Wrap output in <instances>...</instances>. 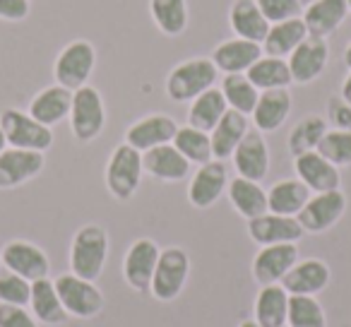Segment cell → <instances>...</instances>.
Masks as SVG:
<instances>
[{"mask_svg":"<svg viewBox=\"0 0 351 327\" xmlns=\"http://www.w3.org/2000/svg\"><path fill=\"white\" fill-rule=\"evenodd\" d=\"M217 80L219 70L215 60L210 56H195L171 68V73L166 75V94L176 104H191L207 89L217 87Z\"/></svg>","mask_w":351,"mask_h":327,"instance_id":"obj_1","label":"cell"},{"mask_svg":"<svg viewBox=\"0 0 351 327\" xmlns=\"http://www.w3.org/2000/svg\"><path fill=\"white\" fill-rule=\"evenodd\" d=\"M108 260V231L99 224H84L70 243V272L87 282L101 277Z\"/></svg>","mask_w":351,"mask_h":327,"instance_id":"obj_2","label":"cell"},{"mask_svg":"<svg viewBox=\"0 0 351 327\" xmlns=\"http://www.w3.org/2000/svg\"><path fill=\"white\" fill-rule=\"evenodd\" d=\"M142 176H145V167H142V152L130 147L128 142L118 145L111 152L106 161V171H104V181H106V191L111 197L125 202L140 191Z\"/></svg>","mask_w":351,"mask_h":327,"instance_id":"obj_3","label":"cell"},{"mask_svg":"<svg viewBox=\"0 0 351 327\" xmlns=\"http://www.w3.org/2000/svg\"><path fill=\"white\" fill-rule=\"evenodd\" d=\"M99 53L94 49L92 41L87 39H73L60 49V53L56 56L53 63V80L60 87L75 89L89 84V77L94 75V68H97Z\"/></svg>","mask_w":351,"mask_h":327,"instance_id":"obj_4","label":"cell"},{"mask_svg":"<svg viewBox=\"0 0 351 327\" xmlns=\"http://www.w3.org/2000/svg\"><path fill=\"white\" fill-rule=\"evenodd\" d=\"M70 130L77 142H94L106 128V104L97 87L84 84L73 92Z\"/></svg>","mask_w":351,"mask_h":327,"instance_id":"obj_5","label":"cell"},{"mask_svg":"<svg viewBox=\"0 0 351 327\" xmlns=\"http://www.w3.org/2000/svg\"><path fill=\"white\" fill-rule=\"evenodd\" d=\"M0 130L5 135L8 147H15V149H32L46 154L53 147V130L20 108H5L0 113Z\"/></svg>","mask_w":351,"mask_h":327,"instance_id":"obj_6","label":"cell"},{"mask_svg":"<svg viewBox=\"0 0 351 327\" xmlns=\"http://www.w3.org/2000/svg\"><path fill=\"white\" fill-rule=\"evenodd\" d=\"M188 274H191V258L183 248L171 245L159 253V263L154 269V279H152V296L161 303H171L181 296L186 289Z\"/></svg>","mask_w":351,"mask_h":327,"instance_id":"obj_7","label":"cell"},{"mask_svg":"<svg viewBox=\"0 0 351 327\" xmlns=\"http://www.w3.org/2000/svg\"><path fill=\"white\" fill-rule=\"evenodd\" d=\"M53 282L56 291L60 296V303H63L68 315L80 317V320H89V317L99 315L104 311V293L99 291V287L94 282L75 277L73 272L60 274Z\"/></svg>","mask_w":351,"mask_h":327,"instance_id":"obj_8","label":"cell"},{"mask_svg":"<svg viewBox=\"0 0 351 327\" xmlns=\"http://www.w3.org/2000/svg\"><path fill=\"white\" fill-rule=\"evenodd\" d=\"M344 212H346V195L339 188V191L313 193L311 200L298 212L296 219L306 234H325V231H330L344 217Z\"/></svg>","mask_w":351,"mask_h":327,"instance_id":"obj_9","label":"cell"},{"mask_svg":"<svg viewBox=\"0 0 351 327\" xmlns=\"http://www.w3.org/2000/svg\"><path fill=\"white\" fill-rule=\"evenodd\" d=\"M226 188H229V169L224 161L212 159L197 167L195 176L188 183V202L195 210H210L215 202H219Z\"/></svg>","mask_w":351,"mask_h":327,"instance_id":"obj_10","label":"cell"},{"mask_svg":"<svg viewBox=\"0 0 351 327\" xmlns=\"http://www.w3.org/2000/svg\"><path fill=\"white\" fill-rule=\"evenodd\" d=\"M46 169V156L41 152L8 147L0 154V191H15L34 181Z\"/></svg>","mask_w":351,"mask_h":327,"instance_id":"obj_11","label":"cell"},{"mask_svg":"<svg viewBox=\"0 0 351 327\" xmlns=\"http://www.w3.org/2000/svg\"><path fill=\"white\" fill-rule=\"evenodd\" d=\"M161 248L152 239H137L123 258V277L135 291H149Z\"/></svg>","mask_w":351,"mask_h":327,"instance_id":"obj_12","label":"cell"},{"mask_svg":"<svg viewBox=\"0 0 351 327\" xmlns=\"http://www.w3.org/2000/svg\"><path fill=\"white\" fill-rule=\"evenodd\" d=\"M298 263V245L296 243H279L263 245L253 258V279L260 287L282 284L289 269Z\"/></svg>","mask_w":351,"mask_h":327,"instance_id":"obj_13","label":"cell"},{"mask_svg":"<svg viewBox=\"0 0 351 327\" xmlns=\"http://www.w3.org/2000/svg\"><path fill=\"white\" fill-rule=\"evenodd\" d=\"M289 68H291V80L296 84H311L325 73L327 63H330V44L325 39H315L308 36L306 41L293 49L289 56Z\"/></svg>","mask_w":351,"mask_h":327,"instance_id":"obj_14","label":"cell"},{"mask_svg":"<svg viewBox=\"0 0 351 327\" xmlns=\"http://www.w3.org/2000/svg\"><path fill=\"white\" fill-rule=\"evenodd\" d=\"M0 260H3V267L17 272L27 282H36V279L49 277V269H51L49 255L36 243H29V241H10L3 248V253H0Z\"/></svg>","mask_w":351,"mask_h":327,"instance_id":"obj_15","label":"cell"},{"mask_svg":"<svg viewBox=\"0 0 351 327\" xmlns=\"http://www.w3.org/2000/svg\"><path fill=\"white\" fill-rule=\"evenodd\" d=\"M234 167L241 178L263 183L269 173V147L260 130H248L234 152Z\"/></svg>","mask_w":351,"mask_h":327,"instance_id":"obj_16","label":"cell"},{"mask_svg":"<svg viewBox=\"0 0 351 327\" xmlns=\"http://www.w3.org/2000/svg\"><path fill=\"white\" fill-rule=\"evenodd\" d=\"M178 123L166 113H149V116L135 121L125 130V142L137 152L154 149L159 145H171L178 132Z\"/></svg>","mask_w":351,"mask_h":327,"instance_id":"obj_17","label":"cell"},{"mask_svg":"<svg viewBox=\"0 0 351 327\" xmlns=\"http://www.w3.org/2000/svg\"><path fill=\"white\" fill-rule=\"evenodd\" d=\"M248 236L258 245H279V243H298L306 236L303 226L298 224L296 217L267 215L255 217L248 221Z\"/></svg>","mask_w":351,"mask_h":327,"instance_id":"obj_18","label":"cell"},{"mask_svg":"<svg viewBox=\"0 0 351 327\" xmlns=\"http://www.w3.org/2000/svg\"><path fill=\"white\" fill-rule=\"evenodd\" d=\"M142 167H145L147 176L156 178V181L178 183L191 176L193 164L171 142V145H159L154 149L142 152Z\"/></svg>","mask_w":351,"mask_h":327,"instance_id":"obj_19","label":"cell"},{"mask_svg":"<svg viewBox=\"0 0 351 327\" xmlns=\"http://www.w3.org/2000/svg\"><path fill=\"white\" fill-rule=\"evenodd\" d=\"M293 169H296V178H301L311 188V193H327L341 188L339 169L332 161H327L317 149L293 156Z\"/></svg>","mask_w":351,"mask_h":327,"instance_id":"obj_20","label":"cell"},{"mask_svg":"<svg viewBox=\"0 0 351 327\" xmlns=\"http://www.w3.org/2000/svg\"><path fill=\"white\" fill-rule=\"evenodd\" d=\"M349 12L351 10L346 5V0H315V3L303 8L301 20L308 29V36L327 41L344 25Z\"/></svg>","mask_w":351,"mask_h":327,"instance_id":"obj_21","label":"cell"},{"mask_svg":"<svg viewBox=\"0 0 351 327\" xmlns=\"http://www.w3.org/2000/svg\"><path fill=\"white\" fill-rule=\"evenodd\" d=\"M332 279V272L327 263L317 258L298 260L289 274L282 279V287L289 291V296H315V293L325 291L327 284Z\"/></svg>","mask_w":351,"mask_h":327,"instance_id":"obj_22","label":"cell"},{"mask_svg":"<svg viewBox=\"0 0 351 327\" xmlns=\"http://www.w3.org/2000/svg\"><path fill=\"white\" fill-rule=\"evenodd\" d=\"M263 46L255 44V41H245V39H226L219 46H215L210 58L215 60L217 70L224 75H245L253 68L255 60L263 58Z\"/></svg>","mask_w":351,"mask_h":327,"instance_id":"obj_23","label":"cell"},{"mask_svg":"<svg viewBox=\"0 0 351 327\" xmlns=\"http://www.w3.org/2000/svg\"><path fill=\"white\" fill-rule=\"evenodd\" d=\"M293 108V97L289 89H265L260 92V99L253 108V125L255 130L274 132L287 123V118L291 116Z\"/></svg>","mask_w":351,"mask_h":327,"instance_id":"obj_24","label":"cell"},{"mask_svg":"<svg viewBox=\"0 0 351 327\" xmlns=\"http://www.w3.org/2000/svg\"><path fill=\"white\" fill-rule=\"evenodd\" d=\"M70 108H73V92L60 87V84H51V87L41 89L39 94H34L27 113L39 123H44L46 128H53L60 121L70 118Z\"/></svg>","mask_w":351,"mask_h":327,"instance_id":"obj_25","label":"cell"},{"mask_svg":"<svg viewBox=\"0 0 351 327\" xmlns=\"http://www.w3.org/2000/svg\"><path fill=\"white\" fill-rule=\"evenodd\" d=\"M229 27L234 36L263 44L269 32V22L255 0H234L229 8Z\"/></svg>","mask_w":351,"mask_h":327,"instance_id":"obj_26","label":"cell"},{"mask_svg":"<svg viewBox=\"0 0 351 327\" xmlns=\"http://www.w3.org/2000/svg\"><path fill=\"white\" fill-rule=\"evenodd\" d=\"M248 130H250L248 116H243V113L229 108V111L224 113V118L215 125V130L210 132L212 154H215V159H219V161L231 159L234 152H236V147L241 145V140H243Z\"/></svg>","mask_w":351,"mask_h":327,"instance_id":"obj_27","label":"cell"},{"mask_svg":"<svg viewBox=\"0 0 351 327\" xmlns=\"http://www.w3.org/2000/svg\"><path fill=\"white\" fill-rule=\"evenodd\" d=\"M229 202L245 221L255 219V217L267 215V191L260 186L258 181H248V178L236 176L234 181H229L226 188Z\"/></svg>","mask_w":351,"mask_h":327,"instance_id":"obj_28","label":"cell"},{"mask_svg":"<svg viewBox=\"0 0 351 327\" xmlns=\"http://www.w3.org/2000/svg\"><path fill=\"white\" fill-rule=\"evenodd\" d=\"M311 195V188L301 178H284V181H277L267 191V210L272 215L298 217V212L306 207Z\"/></svg>","mask_w":351,"mask_h":327,"instance_id":"obj_29","label":"cell"},{"mask_svg":"<svg viewBox=\"0 0 351 327\" xmlns=\"http://www.w3.org/2000/svg\"><path fill=\"white\" fill-rule=\"evenodd\" d=\"M29 308H32V315L39 322H44V325L56 327L68 320V313H65L58 291H56V282H51L49 277L32 282Z\"/></svg>","mask_w":351,"mask_h":327,"instance_id":"obj_30","label":"cell"},{"mask_svg":"<svg viewBox=\"0 0 351 327\" xmlns=\"http://www.w3.org/2000/svg\"><path fill=\"white\" fill-rule=\"evenodd\" d=\"M308 39V29L303 25L301 17H293L287 22H277V25H269V32L265 36L263 53L265 56H274V58H289L293 53L301 41Z\"/></svg>","mask_w":351,"mask_h":327,"instance_id":"obj_31","label":"cell"},{"mask_svg":"<svg viewBox=\"0 0 351 327\" xmlns=\"http://www.w3.org/2000/svg\"><path fill=\"white\" fill-rule=\"evenodd\" d=\"M289 291L282 284L263 287L255 301V322L260 327H287Z\"/></svg>","mask_w":351,"mask_h":327,"instance_id":"obj_32","label":"cell"},{"mask_svg":"<svg viewBox=\"0 0 351 327\" xmlns=\"http://www.w3.org/2000/svg\"><path fill=\"white\" fill-rule=\"evenodd\" d=\"M226 111H229V104H226L221 89L212 87L191 101V108H188V125L197 128V130H202V132H212L217 123L224 118Z\"/></svg>","mask_w":351,"mask_h":327,"instance_id":"obj_33","label":"cell"},{"mask_svg":"<svg viewBox=\"0 0 351 327\" xmlns=\"http://www.w3.org/2000/svg\"><path fill=\"white\" fill-rule=\"evenodd\" d=\"M149 15L161 34L176 39L188 29V0H149Z\"/></svg>","mask_w":351,"mask_h":327,"instance_id":"obj_34","label":"cell"},{"mask_svg":"<svg viewBox=\"0 0 351 327\" xmlns=\"http://www.w3.org/2000/svg\"><path fill=\"white\" fill-rule=\"evenodd\" d=\"M330 130V123H327L325 116H317V113H311V116H303L296 125L289 132L287 147L291 152V156H301L306 152H315L317 145L322 142V137Z\"/></svg>","mask_w":351,"mask_h":327,"instance_id":"obj_35","label":"cell"},{"mask_svg":"<svg viewBox=\"0 0 351 327\" xmlns=\"http://www.w3.org/2000/svg\"><path fill=\"white\" fill-rule=\"evenodd\" d=\"M245 75L260 92H265V89H289L293 82L289 60L274 58V56H263L260 60H255L253 68Z\"/></svg>","mask_w":351,"mask_h":327,"instance_id":"obj_36","label":"cell"},{"mask_svg":"<svg viewBox=\"0 0 351 327\" xmlns=\"http://www.w3.org/2000/svg\"><path fill=\"white\" fill-rule=\"evenodd\" d=\"M221 94H224L226 104L234 111L243 113V116H250L260 99V89L255 87L248 80V75H224L219 84Z\"/></svg>","mask_w":351,"mask_h":327,"instance_id":"obj_37","label":"cell"},{"mask_svg":"<svg viewBox=\"0 0 351 327\" xmlns=\"http://www.w3.org/2000/svg\"><path fill=\"white\" fill-rule=\"evenodd\" d=\"M173 147L181 152L191 164H195V167H202V164L215 159L210 132H202V130H197V128H191V125L178 128V132H176V137H173Z\"/></svg>","mask_w":351,"mask_h":327,"instance_id":"obj_38","label":"cell"},{"mask_svg":"<svg viewBox=\"0 0 351 327\" xmlns=\"http://www.w3.org/2000/svg\"><path fill=\"white\" fill-rule=\"evenodd\" d=\"M289 327H327V317L315 296H289Z\"/></svg>","mask_w":351,"mask_h":327,"instance_id":"obj_39","label":"cell"},{"mask_svg":"<svg viewBox=\"0 0 351 327\" xmlns=\"http://www.w3.org/2000/svg\"><path fill=\"white\" fill-rule=\"evenodd\" d=\"M317 152H320L327 161H332L337 169L351 167V130L330 128L327 135L322 137V142L317 145Z\"/></svg>","mask_w":351,"mask_h":327,"instance_id":"obj_40","label":"cell"},{"mask_svg":"<svg viewBox=\"0 0 351 327\" xmlns=\"http://www.w3.org/2000/svg\"><path fill=\"white\" fill-rule=\"evenodd\" d=\"M32 298V282L20 277L8 267H0V303L10 306H29Z\"/></svg>","mask_w":351,"mask_h":327,"instance_id":"obj_41","label":"cell"},{"mask_svg":"<svg viewBox=\"0 0 351 327\" xmlns=\"http://www.w3.org/2000/svg\"><path fill=\"white\" fill-rule=\"evenodd\" d=\"M255 3L263 10V15L267 17L269 25H277V22H287L303 15L301 0H255Z\"/></svg>","mask_w":351,"mask_h":327,"instance_id":"obj_42","label":"cell"},{"mask_svg":"<svg viewBox=\"0 0 351 327\" xmlns=\"http://www.w3.org/2000/svg\"><path fill=\"white\" fill-rule=\"evenodd\" d=\"M0 327H39V322L25 306L0 303Z\"/></svg>","mask_w":351,"mask_h":327,"instance_id":"obj_43","label":"cell"},{"mask_svg":"<svg viewBox=\"0 0 351 327\" xmlns=\"http://www.w3.org/2000/svg\"><path fill=\"white\" fill-rule=\"evenodd\" d=\"M32 12V3L29 0H0V22H25Z\"/></svg>","mask_w":351,"mask_h":327,"instance_id":"obj_44","label":"cell"},{"mask_svg":"<svg viewBox=\"0 0 351 327\" xmlns=\"http://www.w3.org/2000/svg\"><path fill=\"white\" fill-rule=\"evenodd\" d=\"M327 111H330V121L337 130H351V104H346L341 97H335L327 104Z\"/></svg>","mask_w":351,"mask_h":327,"instance_id":"obj_45","label":"cell"},{"mask_svg":"<svg viewBox=\"0 0 351 327\" xmlns=\"http://www.w3.org/2000/svg\"><path fill=\"white\" fill-rule=\"evenodd\" d=\"M339 97L344 99L346 104H351V70H349V75H346V77H344V82H341Z\"/></svg>","mask_w":351,"mask_h":327,"instance_id":"obj_46","label":"cell"},{"mask_svg":"<svg viewBox=\"0 0 351 327\" xmlns=\"http://www.w3.org/2000/svg\"><path fill=\"white\" fill-rule=\"evenodd\" d=\"M344 65L351 70V41H349V46L344 49Z\"/></svg>","mask_w":351,"mask_h":327,"instance_id":"obj_47","label":"cell"},{"mask_svg":"<svg viewBox=\"0 0 351 327\" xmlns=\"http://www.w3.org/2000/svg\"><path fill=\"white\" fill-rule=\"evenodd\" d=\"M8 149V140H5V135H3V130H0V154Z\"/></svg>","mask_w":351,"mask_h":327,"instance_id":"obj_48","label":"cell"},{"mask_svg":"<svg viewBox=\"0 0 351 327\" xmlns=\"http://www.w3.org/2000/svg\"><path fill=\"white\" fill-rule=\"evenodd\" d=\"M239 327H260V325H258V322H255V320H243Z\"/></svg>","mask_w":351,"mask_h":327,"instance_id":"obj_49","label":"cell"},{"mask_svg":"<svg viewBox=\"0 0 351 327\" xmlns=\"http://www.w3.org/2000/svg\"><path fill=\"white\" fill-rule=\"evenodd\" d=\"M311 3H315V0H301V5L306 8V5H311Z\"/></svg>","mask_w":351,"mask_h":327,"instance_id":"obj_50","label":"cell"},{"mask_svg":"<svg viewBox=\"0 0 351 327\" xmlns=\"http://www.w3.org/2000/svg\"><path fill=\"white\" fill-rule=\"evenodd\" d=\"M346 5H349V10H351V0H346Z\"/></svg>","mask_w":351,"mask_h":327,"instance_id":"obj_51","label":"cell"},{"mask_svg":"<svg viewBox=\"0 0 351 327\" xmlns=\"http://www.w3.org/2000/svg\"><path fill=\"white\" fill-rule=\"evenodd\" d=\"M0 267H3V260H0Z\"/></svg>","mask_w":351,"mask_h":327,"instance_id":"obj_52","label":"cell"},{"mask_svg":"<svg viewBox=\"0 0 351 327\" xmlns=\"http://www.w3.org/2000/svg\"><path fill=\"white\" fill-rule=\"evenodd\" d=\"M287 327H289V325H287Z\"/></svg>","mask_w":351,"mask_h":327,"instance_id":"obj_53","label":"cell"}]
</instances>
